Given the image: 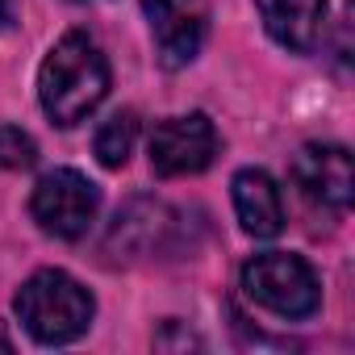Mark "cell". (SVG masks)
Returning a JSON list of instances; mask_svg holds the SVG:
<instances>
[{
    "mask_svg": "<svg viewBox=\"0 0 355 355\" xmlns=\"http://www.w3.org/2000/svg\"><path fill=\"white\" fill-rule=\"evenodd\" d=\"M105 92H109V63L101 46L84 30L63 34L38 71V101L46 117L55 125H80L105 101Z\"/></svg>",
    "mask_w": 355,
    "mask_h": 355,
    "instance_id": "cell-1",
    "label": "cell"
},
{
    "mask_svg": "<svg viewBox=\"0 0 355 355\" xmlns=\"http://www.w3.org/2000/svg\"><path fill=\"white\" fill-rule=\"evenodd\" d=\"M13 309H17L21 326H26L38 343L59 347V343L80 338V334L92 326L96 301H92V293H88L76 276H67V272H59V268H42V272H34V276L17 288Z\"/></svg>",
    "mask_w": 355,
    "mask_h": 355,
    "instance_id": "cell-2",
    "label": "cell"
},
{
    "mask_svg": "<svg viewBox=\"0 0 355 355\" xmlns=\"http://www.w3.org/2000/svg\"><path fill=\"white\" fill-rule=\"evenodd\" d=\"M243 293L272 309L276 318H309L322 305V284L313 276V268L301 255L288 251H263L255 259L243 263Z\"/></svg>",
    "mask_w": 355,
    "mask_h": 355,
    "instance_id": "cell-3",
    "label": "cell"
},
{
    "mask_svg": "<svg viewBox=\"0 0 355 355\" xmlns=\"http://www.w3.org/2000/svg\"><path fill=\"white\" fill-rule=\"evenodd\" d=\"M96 209H101V189L76 167L46 171L30 197L34 222L55 239H84L88 226L96 222Z\"/></svg>",
    "mask_w": 355,
    "mask_h": 355,
    "instance_id": "cell-4",
    "label": "cell"
},
{
    "mask_svg": "<svg viewBox=\"0 0 355 355\" xmlns=\"http://www.w3.org/2000/svg\"><path fill=\"white\" fill-rule=\"evenodd\" d=\"M218 130L205 113H184V117H167L150 130V167L155 175H197L214 163L218 155Z\"/></svg>",
    "mask_w": 355,
    "mask_h": 355,
    "instance_id": "cell-5",
    "label": "cell"
},
{
    "mask_svg": "<svg viewBox=\"0 0 355 355\" xmlns=\"http://www.w3.org/2000/svg\"><path fill=\"white\" fill-rule=\"evenodd\" d=\"M159 63L167 71L189 67L209 34V0H142Z\"/></svg>",
    "mask_w": 355,
    "mask_h": 355,
    "instance_id": "cell-6",
    "label": "cell"
},
{
    "mask_svg": "<svg viewBox=\"0 0 355 355\" xmlns=\"http://www.w3.org/2000/svg\"><path fill=\"white\" fill-rule=\"evenodd\" d=\"M293 184L301 189L305 201L347 214L351 197H355V163L347 146L334 142H309L301 146V155L293 159Z\"/></svg>",
    "mask_w": 355,
    "mask_h": 355,
    "instance_id": "cell-7",
    "label": "cell"
},
{
    "mask_svg": "<svg viewBox=\"0 0 355 355\" xmlns=\"http://www.w3.org/2000/svg\"><path fill=\"white\" fill-rule=\"evenodd\" d=\"M263 30L293 55H309L326 34V0H255Z\"/></svg>",
    "mask_w": 355,
    "mask_h": 355,
    "instance_id": "cell-8",
    "label": "cell"
},
{
    "mask_svg": "<svg viewBox=\"0 0 355 355\" xmlns=\"http://www.w3.org/2000/svg\"><path fill=\"white\" fill-rule=\"evenodd\" d=\"M234 214L251 239H276L284 230V201L280 184L259 167H243L234 175Z\"/></svg>",
    "mask_w": 355,
    "mask_h": 355,
    "instance_id": "cell-9",
    "label": "cell"
},
{
    "mask_svg": "<svg viewBox=\"0 0 355 355\" xmlns=\"http://www.w3.org/2000/svg\"><path fill=\"white\" fill-rule=\"evenodd\" d=\"M134 142H138V117H134L130 109H121V113H113L109 121H101L92 146H96V159H101L109 171H117V167L130 163Z\"/></svg>",
    "mask_w": 355,
    "mask_h": 355,
    "instance_id": "cell-10",
    "label": "cell"
},
{
    "mask_svg": "<svg viewBox=\"0 0 355 355\" xmlns=\"http://www.w3.org/2000/svg\"><path fill=\"white\" fill-rule=\"evenodd\" d=\"M34 159H38V142L26 130L0 121V167L5 171H26V167H34Z\"/></svg>",
    "mask_w": 355,
    "mask_h": 355,
    "instance_id": "cell-11",
    "label": "cell"
},
{
    "mask_svg": "<svg viewBox=\"0 0 355 355\" xmlns=\"http://www.w3.org/2000/svg\"><path fill=\"white\" fill-rule=\"evenodd\" d=\"M13 343H9V334H5V326H0V351H9Z\"/></svg>",
    "mask_w": 355,
    "mask_h": 355,
    "instance_id": "cell-12",
    "label": "cell"
},
{
    "mask_svg": "<svg viewBox=\"0 0 355 355\" xmlns=\"http://www.w3.org/2000/svg\"><path fill=\"white\" fill-rule=\"evenodd\" d=\"M71 5H101V0H71Z\"/></svg>",
    "mask_w": 355,
    "mask_h": 355,
    "instance_id": "cell-13",
    "label": "cell"
},
{
    "mask_svg": "<svg viewBox=\"0 0 355 355\" xmlns=\"http://www.w3.org/2000/svg\"><path fill=\"white\" fill-rule=\"evenodd\" d=\"M0 26H5V0H0Z\"/></svg>",
    "mask_w": 355,
    "mask_h": 355,
    "instance_id": "cell-14",
    "label": "cell"
}]
</instances>
